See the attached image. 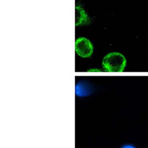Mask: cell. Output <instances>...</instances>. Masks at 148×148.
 Segmentation results:
<instances>
[{"label":"cell","mask_w":148,"mask_h":148,"mask_svg":"<svg viewBox=\"0 0 148 148\" xmlns=\"http://www.w3.org/2000/svg\"><path fill=\"white\" fill-rule=\"evenodd\" d=\"M125 65V58L123 55L118 53L108 54L103 61V66L108 72H121Z\"/></svg>","instance_id":"6da1fadb"},{"label":"cell","mask_w":148,"mask_h":148,"mask_svg":"<svg viewBox=\"0 0 148 148\" xmlns=\"http://www.w3.org/2000/svg\"><path fill=\"white\" fill-rule=\"evenodd\" d=\"M75 51L82 57H90L93 51V47L90 41L84 37L78 39L75 44Z\"/></svg>","instance_id":"7a4b0ae2"},{"label":"cell","mask_w":148,"mask_h":148,"mask_svg":"<svg viewBox=\"0 0 148 148\" xmlns=\"http://www.w3.org/2000/svg\"><path fill=\"white\" fill-rule=\"evenodd\" d=\"M75 95L78 98H86L91 94L92 90L86 84L79 82L77 84L75 88Z\"/></svg>","instance_id":"3957f363"},{"label":"cell","mask_w":148,"mask_h":148,"mask_svg":"<svg viewBox=\"0 0 148 148\" xmlns=\"http://www.w3.org/2000/svg\"><path fill=\"white\" fill-rule=\"evenodd\" d=\"M75 25L78 26L87 24L88 21V18L83 9L80 6H77L75 7Z\"/></svg>","instance_id":"277c9868"},{"label":"cell","mask_w":148,"mask_h":148,"mask_svg":"<svg viewBox=\"0 0 148 148\" xmlns=\"http://www.w3.org/2000/svg\"><path fill=\"white\" fill-rule=\"evenodd\" d=\"M121 148H136L134 145L131 144H124L121 146Z\"/></svg>","instance_id":"5b68a950"}]
</instances>
